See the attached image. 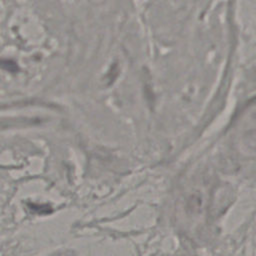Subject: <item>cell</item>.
Masks as SVG:
<instances>
[{
  "mask_svg": "<svg viewBox=\"0 0 256 256\" xmlns=\"http://www.w3.org/2000/svg\"><path fill=\"white\" fill-rule=\"evenodd\" d=\"M29 209L32 210L34 213L37 214H48L52 212V208L49 205H39V204H34V203H29Z\"/></svg>",
  "mask_w": 256,
  "mask_h": 256,
  "instance_id": "obj_1",
  "label": "cell"
},
{
  "mask_svg": "<svg viewBox=\"0 0 256 256\" xmlns=\"http://www.w3.org/2000/svg\"><path fill=\"white\" fill-rule=\"evenodd\" d=\"M52 256H76L75 252L72 250H65V251H61V252H57L55 254H53Z\"/></svg>",
  "mask_w": 256,
  "mask_h": 256,
  "instance_id": "obj_2",
  "label": "cell"
}]
</instances>
